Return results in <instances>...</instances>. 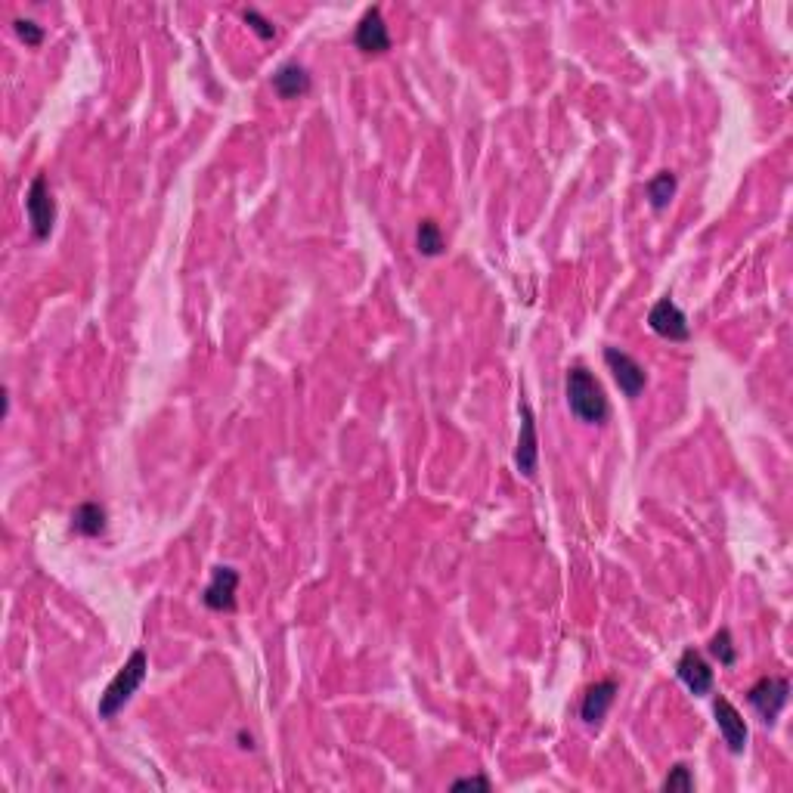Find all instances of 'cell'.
I'll use <instances>...</instances> for the list:
<instances>
[{
	"label": "cell",
	"mask_w": 793,
	"mask_h": 793,
	"mask_svg": "<svg viewBox=\"0 0 793 793\" xmlns=\"http://www.w3.org/2000/svg\"><path fill=\"white\" fill-rule=\"evenodd\" d=\"M567 406L586 425H601L611 412L608 397H605V391H601L598 378L586 366H574L567 372Z\"/></svg>",
	"instance_id": "obj_1"
},
{
	"label": "cell",
	"mask_w": 793,
	"mask_h": 793,
	"mask_svg": "<svg viewBox=\"0 0 793 793\" xmlns=\"http://www.w3.org/2000/svg\"><path fill=\"white\" fill-rule=\"evenodd\" d=\"M146 673H149V657L143 648H137L128 663L121 666V670L115 673V679L109 682V688L103 691L100 697V719H115L124 707L131 704V697L137 694V688L146 682Z\"/></svg>",
	"instance_id": "obj_2"
},
{
	"label": "cell",
	"mask_w": 793,
	"mask_h": 793,
	"mask_svg": "<svg viewBox=\"0 0 793 793\" xmlns=\"http://www.w3.org/2000/svg\"><path fill=\"white\" fill-rule=\"evenodd\" d=\"M25 214H28V224H31V233L35 239H47L53 224H56V202H53V193L47 186V177L38 174L31 180L28 193H25Z\"/></svg>",
	"instance_id": "obj_3"
},
{
	"label": "cell",
	"mask_w": 793,
	"mask_h": 793,
	"mask_svg": "<svg viewBox=\"0 0 793 793\" xmlns=\"http://www.w3.org/2000/svg\"><path fill=\"white\" fill-rule=\"evenodd\" d=\"M787 697H790V685H787V679H778V676L759 679V682L747 691L750 707L759 713V719H763L766 725H775V719H778L781 710L787 707Z\"/></svg>",
	"instance_id": "obj_4"
},
{
	"label": "cell",
	"mask_w": 793,
	"mask_h": 793,
	"mask_svg": "<svg viewBox=\"0 0 793 793\" xmlns=\"http://www.w3.org/2000/svg\"><path fill=\"white\" fill-rule=\"evenodd\" d=\"M605 363L614 375V382L617 388L629 397V400H636L645 385H648V372L645 366L636 360V357H629L626 351H620V347H605Z\"/></svg>",
	"instance_id": "obj_5"
},
{
	"label": "cell",
	"mask_w": 793,
	"mask_h": 793,
	"mask_svg": "<svg viewBox=\"0 0 793 793\" xmlns=\"http://www.w3.org/2000/svg\"><path fill=\"white\" fill-rule=\"evenodd\" d=\"M648 326L654 335L666 338V341H688L691 329H688V316L679 310V304L673 298H660L651 310H648Z\"/></svg>",
	"instance_id": "obj_6"
},
{
	"label": "cell",
	"mask_w": 793,
	"mask_h": 793,
	"mask_svg": "<svg viewBox=\"0 0 793 793\" xmlns=\"http://www.w3.org/2000/svg\"><path fill=\"white\" fill-rule=\"evenodd\" d=\"M713 716H716V725H719V735H722L725 747L732 750L735 756H741L744 747H747V722L738 713V707L728 701V697H716Z\"/></svg>",
	"instance_id": "obj_7"
},
{
	"label": "cell",
	"mask_w": 793,
	"mask_h": 793,
	"mask_svg": "<svg viewBox=\"0 0 793 793\" xmlns=\"http://www.w3.org/2000/svg\"><path fill=\"white\" fill-rule=\"evenodd\" d=\"M354 44H357V50H363V53H388L391 50V35H388V22H385V16H382V10L378 7H369L366 13H363V19L357 22V31H354Z\"/></svg>",
	"instance_id": "obj_8"
},
{
	"label": "cell",
	"mask_w": 793,
	"mask_h": 793,
	"mask_svg": "<svg viewBox=\"0 0 793 793\" xmlns=\"http://www.w3.org/2000/svg\"><path fill=\"white\" fill-rule=\"evenodd\" d=\"M676 676L679 682L694 694V697H704L713 691V670H710V663L704 660L701 651H694V648H685L679 663H676Z\"/></svg>",
	"instance_id": "obj_9"
},
{
	"label": "cell",
	"mask_w": 793,
	"mask_h": 793,
	"mask_svg": "<svg viewBox=\"0 0 793 793\" xmlns=\"http://www.w3.org/2000/svg\"><path fill=\"white\" fill-rule=\"evenodd\" d=\"M236 586H239V570L233 567H214L211 583L202 595L208 611H233L236 608Z\"/></svg>",
	"instance_id": "obj_10"
},
{
	"label": "cell",
	"mask_w": 793,
	"mask_h": 793,
	"mask_svg": "<svg viewBox=\"0 0 793 793\" xmlns=\"http://www.w3.org/2000/svg\"><path fill=\"white\" fill-rule=\"evenodd\" d=\"M536 459H539V437H536L533 409L530 403H521V434H518V447H515V465L524 478H533L536 474Z\"/></svg>",
	"instance_id": "obj_11"
},
{
	"label": "cell",
	"mask_w": 793,
	"mask_h": 793,
	"mask_svg": "<svg viewBox=\"0 0 793 793\" xmlns=\"http://www.w3.org/2000/svg\"><path fill=\"white\" fill-rule=\"evenodd\" d=\"M617 697V682L614 679H601L595 682L586 694H583V704H580V719L586 725H601V719L608 716L611 704Z\"/></svg>",
	"instance_id": "obj_12"
},
{
	"label": "cell",
	"mask_w": 793,
	"mask_h": 793,
	"mask_svg": "<svg viewBox=\"0 0 793 793\" xmlns=\"http://www.w3.org/2000/svg\"><path fill=\"white\" fill-rule=\"evenodd\" d=\"M273 90L279 93L282 100H298L310 90V75L301 62H282V66L273 72Z\"/></svg>",
	"instance_id": "obj_13"
},
{
	"label": "cell",
	"mask_w": 793,
	"mask_h": 793,
	"mask_svg": "<svg viewBox=\"0 0 793 793\" xmlns=\"http://www.w3.org/2000/svg\"><path fill=\"white\" fill-rule=\"evenodd\" d=\"M72 530L81 536H103L106 533V509L100 502H81L72 512Z\"/></svg>",
	"instance_id": "obj_14"
},
{
	"label": "cell",
	"mask_w": 793,
	"mask_h": 793,
	"mask_svg": "<svg viewBox=\"0 0 793 793\" xmlns=\"http://www.w3.org/2000/svg\"><path fill=\"white\" fill-rule=\"evenodd\" d=\"M645 193H648L651 208H654V211H663L666 205L673 202V196H676V174H673V171H660V174H654V177L648 180V186H645Z\"/></svg>",
	"instance_id": "obj_15"
},
{
	"label": "cell",
	"mask_w": 793,
	"mask_h": 793,
	"mask_svg": "<svg viewBox=\"0 0 793 793\" xmlns=\"http://www.w3.org/2000/svg\"><path fill=\"white\" fill-rule=\"evenodd\" d=\"M416 248L422 251L425 258H437V255H443V248H447V242H443V233H440V224H437V220H431V217L419 220Z\"/></svg>",
	"instance_id": "obj_16"
},
{
	"label": "cell",
	"mask_w": 793,
	"mask_h": 793,
	"mask_svg": "<svg viewBox=\"0 0 793 793\" xmlns=\"http://www.w3.org/2000/svg\"><path fill=\"white\" fill-rule=\"evenodd\" d=\"M710 654H713L722 666H735V663H738V651H735V642H732V632H728V629H719L716 636L710 639Z\"/></svg>",
	"instance_id": "obj_17"
},
{
	"label": "cell",
	"mask_w": 793,
	"mask_h": 793,
	"mask_svg": "<svg viewBox=\"0 0 793 793\" xmlns=\"http://www.w3.org/2000/svg\"><path fill=\"white\" fill-rule=\"evenodd\" d=\"M242 19H245V25H248L251 31H255V35H258L261 41H273V38H276V25H273L267 16H261L258 10H251V7L242 10Z\"/></svg>",
	"instance_id": "obj_18"
},
{
	"label": "cell",
	"mask_w": 793,
	"mask_h": 793,
	"mask_svg": "<svg viewBox=\"0 0 793 793\" xmlns=\"http://www.w3.org/2000/svg\"><path fill=\"white\" fill-rule=\"evenodd\" d=\"M663 790L666 793H673V790H682V793H688V790H694V778H691V772H688V766H673V772L666 775V781H663Z\"/></svg>",
	"instance_id": "obj_19"
},
{
	"label": "cell",
	"mask_w": 793,
	"mask_h": 793,
	"mask_svg": "<svg viewBox=\"0 0 793 793\" xmlns=\"http://www.w3.org/2000/svg\"><path fill=\"white\" fill-rule=\"evenodd\" d=\"M13 28H16V35H19L28 47H38V44L44 41V28H41L38 22H31V19H16Z\"/></svg>",
	"instance_id": "obj_20"
},
{
	"label": "cell",
	"mask_w": 793,
	"mask_h": 793,
	"mask_svg": "<svg viewBox=\"0 0 793 793\" xmlns=\"http://www.w3.org/2000/svg\"><path fill=\"white\" fill-rule=\"evenodd\" d=\"M453 790H490V781L481 778V775H474V778H459V781H453Z\"/></svg>",
	"instance_id": "obj_21"
}]
</instances>
